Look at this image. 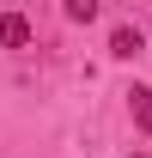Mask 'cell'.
Returning <instances> with one entry per match:
<instances>
[{
    "label": "cell",
    "instance_id": "cell-3",
    "mask_svg": "<svg viewBox=\"0 0 152 158\" xmlns=\"http://www.w3.org/2000/svg\"><path fill=\"white\" fill-rule=\"evenodd\" d=\"M128 110H134V128H146V134H152V91H146V85H134V91H128Z\"/></svg>",
    "mask_w": 152,
    "mask_h": 158
},
{
    "label": "cell",
    "instance_id": "cell-1",
    "mask_svg": "<svg viewBox=\"0 0 152 158\" xmlns=\"http://www.w3.org/2000/svg\"><path fill=\"white\" fill-rule=\"evenodd\" d=\"M31 37H37V31H31L24 12H6V19H0V43H6V49H31Z\"/></svg>",
    "mask_w": 152,
    "mask_h": 158
},
{
    "label": "cell",
    "instance_id": "cell-2",
    "mask_svg": "<svg viewBox=\"0 0 152 158\" xmlns=\"http://www.w3.org/2000/svg\"><path fill=\"white\" fill-rule=\"evenodd\" d=\"M140 49H146V37H140L134 24H116V37H110V55H116V61H134Z\"/></svg>",
    "mask_w": 152,
    "mask_h": 158
},
{
    "label": "cell",
    "instance_id": "cell-4",
    "mask_svg": "<svg viewBox=\"0 0 152 158\" xmlns=\"http://www.w3.org/2000/svg\"><path fill=\"white\" fill-rule=\"evenodd\" d=\"M67 19H73V24H91L97 19V0H67Z\"/></svg>",
    "mask_w": 152,
    "mask_h": 158
}]
</instances>
